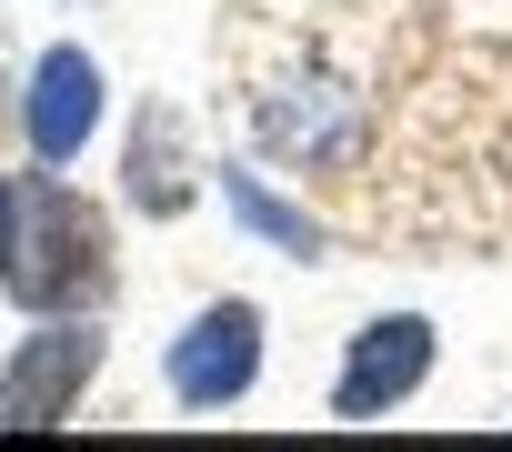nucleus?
Listing matches in <instances>:
<instances>
[{
  "mask_svg": "<svg viewBox=\"0 0 512 452\" xmlns=\"http://www.w3.org/2000/svg\"><path fill=\"white\" fill-rule=\"evenodd\" d=\"M11 292L21 312H41V322H61V312H101L111 292H121V272H111V211L101 201H81L71 181H51V161L31 171V221H21V262H11Z\"/></svg>",
  "mask_w": 512,
  "mask_h": 452,
  "instance_id": "obj_1",
  "label": "nucleus"
},
{
  "mask_svg": "<svg viewBox=\"0 0 512 452\" xmlns=\"http://www.w3.org/2000/svg\"><path fill=\"white\" fill-rule=\"evenodd\" d=\"M101 352H111V332H91V312L41 322L11 362H0V432H51V422H71V402L91 392Z\"/></svg>",
  "mask_w": 512,
  "mask_h": 452,
  "instance_id": "obj_2",
  "label": "nucleus"
},
{
  "mask_svg": "<svg viewBox=\"0 0 512 452\" xmlns=\"http://www.w3.org/2000/svg\"><path fill=\"white\" fill-rule=\"evenodd\" d=\"M161 382L191 402V412H231V402H251V382H262V312L251 302H201L181 332H171V352H161Z\"/></svg>",
  "mask_w": 512,
  "mask_h": 452,
  "instance_id": "obj_3",
  "label": "nucleus"
},
{
  "mask_svg": "<svg viewBox=\"0 0 512 452\" xmlns=\"http://www.w3.org/2000/svg\"><path fill=\"white\" fill-rule=\"evenodd\" d=\"M432 362H442V332H432L422 312L362 322L352 352H342V372H332V422H382V412H402V402L432 382Z\"/></svg>",
  "mask_w": 512,
  "mask_h": 452,
  "instance_id": "obj_4",
  "label": "nucleus"
},
{
  "mask_svg": "<svg viewBox=\"0 0 512 452\" xmlns=\"http://www.w3.org/2000/svg\"><path fill=\"white\" fill-rule=\"evenodd\" d=\"M101 111H111V91H101V61H91L81 41H51V51L31 61V81H21V141H31V161L71 171V161L91 151Z\"/></svg>",
  "mask_w": 512,
  "mask_h": 452,
  "instance_id": "obj_5",
  "label": "nucleus"
},
{
  "mask_svg": "<svg viewBox=\"0 0 512 452\" xmlns=\"http://www.w3.org/2000/svg\"><path fill=\"white\" fill-rule=\"evenodd\" d=\"M181 141V111L171 101H141V121H131V211H151V221H171V211H191V161L171 151Z\"/></svg>",
  "mask_w": 512,
  "mask_h": 452,
  "instance_id": "obj_6",
  "label": "nucleus"
},
{
  "mask_svg": "<svg viewBox=\"0 0 512 452\" xmlns=\"http://www.w3.org/2000/svg\"><path fill=\"white\" fill-rule=\"evenodd\" d=\"M221 191H231V211H241V232H251V242H272V252H292V262H322V221L292 211L282 191H262V171L221 161Z\"/></svg>",
  "mask_w": 512,
  "mask_h": 452,
  "instance_id": "obj_7",
  "label": "nucleus"
},
{
  "mask_svg": "<svg viewBox=\"0 0 512 452\" xmlns=\"http://www.w3.org/2000/svg\"><path fill=\"white\" fill-rule=\"evenodd\" d=\"M21 221H31V181H0V282L21 262Z\"/></svg>",
  "mask_w": 512,
  "mask_h": 452,
  "instance_id": "obj_8",
  "label": "nucleus"
}]
</instances>
